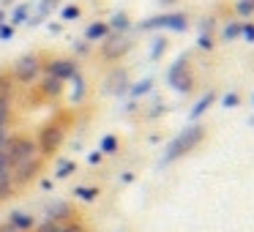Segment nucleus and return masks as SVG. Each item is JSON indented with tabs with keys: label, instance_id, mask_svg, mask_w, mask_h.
I'll list each match as a JSON object with an SVG mask.
<instances>
[{
	"label": "nucleus",
	"instance_id": "obj_6",
	"mask_svg": "<svg viewBox=\"0 0 254 232\" xmlns=\"http://www.w3.org/2000/svg\"><path fill=\"white\" fill-rule=\"evenodd\" d=\"M77 66L71 60H55L50 63V77H58V79H66V77H74Z\"/></svg>",
	"mask_w": 254,
	"mask_h": 232
},
{
	"label": "nucleus",
	"instance_id": "obj_9",
	"mask_svg": "<svg viewBox=\"0 0 254 232\" xmlns=\"http://www.w3.org/2000/svg\"><path fill=\"white\" fill-rule=\"evenodd\" d=\"M63 227H66V224H61V221H47V224H41L39 227V232H63Z\"/></svg>",
	"mask_w": 254,
	"mask_h": 232
},
{
	"label": "nucleus",
	"instance_id": "obj_11",
	"mask_svg": "<svg viewBox=\"0 0 254 232\" xmlns=\"http://www.w3.org/2000/svg\"><path fill=\"white\" fill-rule=\"evenodd\" d=\"M77 197L79 199H93L96 197V188H77Z\"/></svg>",
	"mask_w": 254,
	"mask_h": 232
},
{
	"label": "nucleus",
	"instance_id": "obj_5",
	"mask_svg": "<svg viewBox=\"0 0 254 232\" xmlns=\"http://www.w3.org/2000/svg\"><path fill=\"white\" fill-rule=\"evenodd\" d=\"M8 227H14L17 232H28L30 227H33V216H28V213H22V210H14L11 216H8V221H6Z\"/></svg>",
	"mask_w": 254,
	"mask_h": 232
},
{
	"label": "nucleus",
	"instance_id": "obj_12",
	"mask_svg": "<svg viewBox=\"0 0 254 232\" xmlns=\"http://www.w3.org/2000/svg\"><path fill=\"white\" fill-rule=\"evenodd\" d=\"M101 148H104L107 153H112V150H115V139H112V137H107V139H104V145H101Z\"/></svg>",
	"mask_w": 254,
	"mask_h": 232
},
{
	"label": "nucleus",
	"instance_id": "obj_7",
	"mask_svg": "<svg viewBox=\"0 0 254 232\" xmlns=\"http://www.w3.org/2000/svg\"><path fill=\"white\" fill-rule=\"evenodd\" d=\"M61 85H63V79L47 77V79H44V93H47V96H58V93H61Z\"/></svg>",
	"mask_w": 254,
	"mask_h": 232
},
{
	"label": "nucleus",
	"instance_id": "obj_15",
	"mask_svg": "<svg viewBox=\"0 0 254 232\" xmlns=\"http://www.w3.org/2000/svg\"><path fill=\"white\" fill-rule=\"evenodd\" d=\"M0 232H17V230H14V227H8V224H3V227H0Z\"/></svg>",
	"mask_w": 254,
	"mask_h": 232
},
{
	"label": "nucleus",
	"instance_id": "obj_8",
	"mask_svg": "<svg viewBox=\"0 0 254 232\" xmlns=\"http://www.w3.org/2000/svg\"><path fill=\"white\" fill-rule=\"evenodd\" d=\"M6 117H8V96H0V131L6 126Z\"/></svg>",
	"mask_w": 254,
	"mask_h": 232
},
{
	"label": "nucleus",
	"instance_id": "obj_4",
	"mask_svg": "<svg viewBox=\"0 0 254 232\" xmlns=\"http://www.w3.org/2000/svg\"><path fill=\"white\" fill-rule=\"evenodd\" d=\"M61 139H63L61 126H47L44 131H41V150H44V153H52V150L61 145Z\"/></svg>",
	"mask_w": 254,
	"mask_h": 232
},
{
	"label": "nucleus",
	"instance_id": "obj_10",
	"mask_svg": "<svg viewBox=\"0 0 254 232\" xmlns=\"http://www.w3.org/2000/svg\"><path fill=\"white\" fill-rule=\"evenodd\" d=\"M104 33H107V25H90V30H88V39H101Z\"/></svg>",
	"mask_w": 254,
	"mask_h": 232
},
{
	"label": "nucleus",
	"instance_id": "obj_3",
	"mask_svg": "<svg viewBox=\"0 0 254 232\" xmlns=\"http://www.w3.org/2000/svg\"><path fill=\"white\" fill-rule=\"evenodd\" d=\"M39 71H41V63H39L36 55H25V58H19V60L14 63V74H17L22 82H30L33 77H39Z\"/></svg>",
	"mask_w": 254,
	"mask_h": 232
},
{
	"label": "nucleus",
	"instance_id": "obj_14",
	"mask_svg": "<svg viewBox=\"0 0 254 232\" xmlns=\"http://www.w3.org/2000/svg\"><path fill=\"white\" fill-rule=\"evenodd\" d=\"M71 170H74V164H63V167H61V172H58V177H66Z\"/></svg>",
	"mask_w": 254,
	"mask_h": 232
},
{
	"label": "nucleus",
	"instance_id": "obj_2",
	"mask_svg": "<svg viewBox=\"0 0 254 232\" xmlns=\"http://www.w3.org/2000/svg\"><path fill=\"white\" fill-rule=\"evenodd\" d=\"M39 170H41V159H36V156H30V159L14 164V186H25L30 177H36Z\"/></svg>",
	"mask_w": 254,
	"mask_h": 232
},
{
	"label": "nucleus",
	"instance_id": "obj_1",
	"mask_svg": "<svg viewBox=\"0 0 254 232\" xmlns=\"http://www.w3.org/2000/svg\"><path fill=\"white\" fill-rule=\"evenodd\" d=\"M0 150L6 153V159L11 161V164H19V161L36 156V142H33V139H28V137H8Z\"/></svg>",
	"mask_w": 254,
	"mask_h": 232
},
{
	"label": "nucleus",
	"instance_id": "obj_13",
	"mask_svg": "<svg viewBox=\"0 0 254 232\" xmlns=\"http://www.w3.org/2000/svg\"><path fill=\"white\" fill-rule=\"evenodd\" d=\"M63 17L66 19H74V17H79V8L74 6V8H66V11H63Z\"/></svg>",
	"mask_w": 254,
	"mask_h": 232
}]
</instances>
